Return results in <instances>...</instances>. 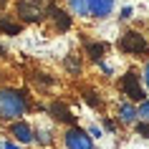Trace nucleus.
<instances>
[{
    "mask_svg": "<svg viewBox=\"0 0 149 149\" xmlns=\"http://www.w3.org/2000/svg\"><path fill=\"white\" fill-rule=\"evenodd\" d=\"M28 96L18 88H0V121H20V116H25L28 111Z\"/></svg>",
    "mask_w": 149,
    "mask_h": 149,
    "instance_id": "1",
    "label": "nucleus"
},
{
    "mask_svg": "<svg viewBox=\"0 0 149 149\" xmlns=\"http://www.w3.org/2000/svg\"><path fill=\"white\" fill-rule=\"evenodd\" d=\"M119 88H121V94L129 96L132 101H139V104L147 101V94H144V88H141V84H139V73H136V71H126L124 76H121V81H119Z\"/></svg>",
    "mask_w": 149,
    "mask_h": 149,
    "instance_id": "2",
    "label": "nucleus"
},
{
    "mask_svg": "<svg viewBox=\"0 0 149 149\" xmlns=\"http://www.w3.org/2000/svg\"><path fill=\"white\" fill-rule=\"evenodd\" d=\"M15 15L23 20V23H40L46 18V8L33 3V0H18L15 3Z\"/></svg>",
    "mask_w": 149,
    "mask_h": 149,
    "instance_id": "3",
    "label": "nucleus"
},
{
    "mask_svg": "<svg viewBox=\"0 0 149 149\" xmlns=\"http://www.w3.org/2000/svg\"><path fill=\"white\" fill-rule=\"evenodd\" d=\"M94 136L88 132H84L81 126H68L66 134H63V144L66 149H94Z\"/></svg>",
    "mask_w": 149,
    "mask_h": 149,
    "instance_id": "4",
    "label": "nucleus"
},
{
    "mask_svg": "<svg viewBox=\"0 0 149 149\" xmlns=\"http://www.w3.org/2000/svg\"><path fill=\"white\" fill-rule=\"evenodd\" d=\"M119 51L121 53H129V56H139V53H144L147 51V38L141 36V33H136V31H129V33H124L121 38H119Z\"/></svg>",
    "mask_w": 149,
    "mask_h": 149,
    "instance_id": "5",
    "label": "nucleus"
},
{
    "mask_svg": "<svg viewBox=\"0 0 149 149\" xmlns=\"http://www.w3.org/2000/svg\"><path fill=\"white\" fill-rule=\"evenodd\" d=\"M48 114L56 119V121H61V124H68V126H76V116H73V111L66 106L63 101H53L48 106Z\"/></svg>",
    "mask_w": 149,
    "mask_h": 149,
    "instance_id": "6",
    "label": "nucleus"
},
{
    "mask_svg": "<svg viewBox=\"0 0 149 149\" xmlns=\"http://www.w3.org/2000/svg\"><path fill=\"white\" fill-rule=\"evenodd\" d=\"M10 134H13V139L18 141V144H31L36 136H33V126L28 124V121H13L10 124Z\"/></svg>",
    "mask_w": 149,
    "mask_h": 149,
    "instance_id": "7",
    "label": "nucleus"
},
{
    "mask_svg": "<svg viewBox=\"0 0 149 149\" xmlns=\"http://www.w3.org/2000/svg\"><path fill=\"white\" fill-rule=\"evenodd\" d=\"M84 48H86V56H88V58L99 63L104 56H106V51H109V43H104V40H86Z\"/></svg>",
    "mask_w": 149,
    "mask_h": 149,
    "instance_id": "8",
    "label": "nucleus"
},
{
    "mask_svg": "<svg viewBox=\"0 0 149 149\" xmlns=\"http://www.w3.org/2000/svg\"><path fill=\"white\" fill-rule=\"evenodd\" d=\"M88 10L94 18H109L114 10V0H88Z\"/></svg>",
    "mask_w": 149,
    "mask_h": 149,
    "instance_id": "9",
    "label": "nucleus"
},
{
    "mask_svg": "<svg viewBox=\"0 0 149 149\" xmlns=\"http://www.w3.org/2000/svg\"><path fill=\"white\" fill-rule=\"evenodd\" d=\"M136 119H139L136 106H132V104H121V106H119V121H121V124H134Z\"/></svg>",
    "mask_w": 149,
    "mask_h": 149,
    "instance_id": "10",
    "label": "nucleus"
},
{
    "mask_svg": "<svg viewBox=\"0 0 149 149\" xmlns=\"http://www.w3.org/2000/svg\"><path fill=\"white\" fill-rule=\"evenodd\" d=\"M20 31H23V23H20V20L0 18V33H5V36H18Z\"/></svg>",
    "mask_w": 149,
    "mask_h": 149,
    "instance_id": "11",
    "label": "nucleus"
},
{
    "mask_svg": "<svg viewBox=\"0 0 149 149\" xmlns=\"http://www.w3.org/2000/svg\"><path fill=\"white\" fill-rule=\"evenodd\" d=\"M68 5H71V10H73V15H79V18L91 15V10H88V0H68Z\"/></svg>",
    "mask_w": 149,
    "mask_h": 149,
    "instance_id": "12",
    "label": "nucleus"
},
{
    "mask_svg": "<svg viewBox=\"0 0 149 149\" xmlns=\"http://www.w3.org/2000/svg\"><path fill=\"white\" fill-rule=\"evenodd\" d=\"M63 66H66V71H68L71 76H79L81 68H84V66H81V58H79V56H66V58H63Z\"/></svg>",
    "mask_w": 149,
    "mask_h": 149,
    "instance_id": "13",
    "label": "nucleus"
},
{
    "mask_svg": "<svg viewBox=\"0 0 149 149\" xmlns=\"http://www.w3.org/2000/svg\"><path fill=\"white\" fill-rule=\"evenodd\" d=\"M33 136H36V139L33 141H38L40 147H46V144H51V132H48V129H33Z\"/></svg>",
    "mask_w": 149,
    "mask_h": 149,
    "instance_id": "14",
    "label": "nucleus"
},
{
    "mask_svg": "<svg viewBox=\"0 0 149 149\" xmlns=\"http://www.w3.org/2000/svg\"><path fill=\"white\" fill-rule=\"evenodd\" d=\"M84 99H86V104H88V106H94V109H99V106H101V96L96 94V91H91V88H86V91H84Z\"/></svg>",
    "mask_w": 149,
    "mask_h": 149,
    "instance_id": "15",
    "label": "nucleus"
},
{
    "mask_svg": "<svg viewBox=\"0 0 149 149\" xmlns=\"http://www.w3.org/2000/svg\"><path fill=\"white\" fill-rule=\"evenodd\" d=\"M33 81H36V84H38V86H53L56 84V79H51V76H48V73H38V71H36V73H33Z\"/></svg>",
    "mask_w": 149,
    "mask_h": 149,
    "instance_id": "16",
    "label": "nucleus"
},
{
    "mask_svg": "<svg viewBox=\"0 0 149 149\" xmlns=\"http://www.w3.org/2000/svg\"><path fill=\"white\" fill-rule=\"evenodd\" d=\"M136 111H139V119H141V121H149V99H147L144 104H139Z\"/></svg>",
    "mask_w": 149,
    "mask_h": 149,
    "instance_id": "17",
    "label": "nucleus"
},
{
    "mask_svg": "<svg viewBox=\"0 0 149 149\" xmlns=\"http://www.w3.org/2000/svg\"><path fill=\"white\" fill-rule=\"evenodd\" d=\"M136 134L144 136V139H149V121H139L136 124Z\"/></svg>",
    "mask_w": 149,
    "mask_h": 149,
    "instance_id": "18",
    "label": "nucleus"
},
{
    "mask_svg": "<svg viewBox=\"0 0 149 149\" xmlns=\"http://www.w3.org/2000/svg\"><path fill=\"white\" fill-rule=\"evenodd\" d=\"M0 149H23L20 144H10V141H0Z\"/></svg>",
    "mask_w": 149,
    "mask_h": 149,
    "instance_id": "19",
    "label": "nucleus"
},
{
    "mask_svg": "<svg viewBox=\"0 0 149 149\" xmlns=\"http://www.w3.org/2000/svg\"><path fill=\"white\" fill-rule=\"evenodd\" d=\"M141 76H144V84H147V88H149V61L144 63V73H141Z\"/></svg>",
    "mask_w": 149,
    "mask_h": 149,
    "instance_id": "20",
    "label": "nucleus"
},
{
    "mask_svg": "<svg viewBox=\"0 0 149 149\" xmlns=\"http://www.w3.org/2000/svg\"><path fill=\"white\" fill-rule=\"evenodd\" d=\"M88 134H91L94 139H99V136H101V129H99V126H91V129H88Z\"/></svg>",
    "mask_w": 149,
    "mask_h": 149,
    "instance_id": "21",
    "label": "nucleus"
},
{
    "mask_svg": "<svg viewBox=\"0 0 149 149\" xmlns=\"http://www.w3.org/2000/svg\"><path fill=\"white\" fill-rule=\"evenodd\" d=\"M119 18H121V20H129V18H132V8H124Z\"/></svg>",
    "mask_w": 149,
    "mask_h": 149,
    "instance_id": "22",
    "label": "nucleus"
},
{
    "mask_svg": "<svg viewBox=\"0 0 149 149\" xmlns=\"http://www.w3.org/2000/svg\"><path fill=\"white\" fill-rule=\"evenodd\" d=\"M104 126H106V132H114V129H116V126H114V121H111V119H104Z\"/></svg>",
    "mask_w": 149,
    "mask_h": 149,
    "instance_id": "23",
    "label": "nucleus"
},
{
    "mask_svg": "<svg viewBox=\"0 0 149 149\" xmlns=\"http://www.w3.org/2000/svg\"><path fill=\"white\" fill-rule=\"evenodd\" d=\"M99 68H101L104 73H111V66H109V63H104V61H99Z\"/></svg>",
    "mask_w": 149,
    "mask_h": 149,
    "instance_id": "24",
    "label": "nucleus"
},
{
    "mask_svg": "<svg viewBox=\"0 0 149 149\" xmlns=\"http://www.w3.org/2000/svg\"><path fill=\"white\" fill-rule=\"evenodd\" d=\"M3 56H5V46H3V43H0V58H3Z\"/></svg>",
    "mask_w": 149,
    "mask_h": 149,
    "instance_id": "25",
    "label": "nucleus"
},
{
    "mask_svg": "<svg viewBox=\"0 0 149 149\" xmlns=\"http://www.w3.org/2000/svg\"><path fill=\"white\" fill-rule=\"evenodd\" d=\"M3 81H5V73H3V71H0V84H3Z\"/></svg>",
    "mask_w": 149,
    "mask_h": 149,
    "instance_id": "26",
    "label": "nucleus"
},
{
    "mask_svg": "<svg viewBox=\"0 0 149 149\" xmlns=\"http://www.w3.org/2000/svg\"><path fill=\"white\" fill-rule=\"evenodd\" d=\"M0 5H8V0H0Z\"/></svg>",
    "mask_w": 149,
    "mask_h": 149,
    "instance_id": "27",
    "label": "nucleus"
},
{
    "mask_svg": "<svg viewBox=\"0 0 149 149\" xmlns=\"http://www.w3.org/2000/svg\"><path fill=\"white\" fill-rule=\"evenodd\" d=\"M3 8H5V5H0V13H3Z\"/></svg>",
    "mask_w": 149,
    "mask_h": 149,
    "instance_id": "28",
    "label": "nucleus"
}]
</instances>
